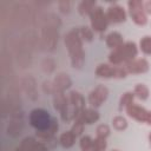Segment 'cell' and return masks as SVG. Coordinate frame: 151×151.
Wrapping results in <instances>:
<instances>
[{
	"label": "cell",
	"mask_w": 151,
	"mask_h": 151,
	"mask_svg": "<svg viewBox=\"0 0 151 151\" xmlns=\"http://www.w3.org/2000/svg\"><path fill=\"white\" fill-rule=\"evenodd\" d=\"M64 42L67 48L72 67L81 68L85 63V52L83 48V39L79 34V28L70 29L65 34Z\"/></svg>",
	"instance_id": "obj_1"
},
{
	"label": "cell",
	"mask_w": 151,
	"mask_h": 151,
	"mask_svg": "<svg viewBox=\"0 0 151 151\" xmlns=\"http://www.w3.org/2000/svg\"><path fill=\"white\" fill-rule=\"evenodd\" d=\"M138 54V46L133 41H126L120 47L112 50L109 54V63L112 65H125L136 59Z\"/></svg>",
	"instance_id": "obj_2"
},
{
	"label": "cell",
	"mask_w": 151,
	"mask_h": 151,
	"mask_svg": "<svg viewBox=\"0 0 151 151\" xmlns=\"http://www.w3.org/2000/svg\"><path fill=\"white\" fill-rule=\"evenodd\" d=\"M52 117L50 113L44 109H33L29 112V124L32 127L35 129V131H45L47 130L52 124Z\"/></svg>",
	"instance_id": "obj_3"
},
{
	"label": "cell",
	"mask_w": 151,
	"mask_h": 151,
	"mask_svg": "<svg viewBox=\"0 0 151 151\" xmlns=\"http://www.w3.org/2000/svg\"><path fill=\"white\" fill-rule=\"evenodd\" d=\"M96 76L99 78H125L127 72L124 65H112V64H99L94 71Z\"/></svg>",
	"instance_id": "obj_4"
},
{
	"label": "cell",
	"mask_w": 151,
	"mask_h": 151,
	"mask_svg": "<svg viewBox=\"0 0 151 151\" xmlns=\"http://www.w3.org/2000/svg\"><path fill=\"white\" fill-rule=\"evenodd\" d=\"M90 24H91V28L93 29V32L103 33L104 31H106L110 22L101 6L97 5L96 8L92 11V13L90 14Z\"/></svg>",
	"instance_id": "obj_5"
},
{
	"label": "cell",
	"mask_w": 151,
	"mask_h": 151,
	"mask_svg": "<svg viewBox=\"0 0 151 151\" xmlns=\"http://www.w3.org/2000/svg\"><path fill=\"white\" fill-rule=\"evenodd\" d=\"M129 15L131 17L132 21L138 26H144L147 22V14L144 11L143 1L140 0H130L127 2Z\"/></svg>",
	"instance_id": "obj_6"
},
{
	"label": "cell",
	"mask_w": 151,
	"mask_h": 151,
	"mask_svg": "<svg viewBox=\"0 0 151 151\" xmlns=\"http://www.w3.org/2000/svg\"><path fill=\"white\" fill-rule=\"evenodd\" d=\"M109 97V88L104 85H98L96 86L90 93H88V97H87V100H88V104L91 105V107H99Z\"/></svg>",
	"instance_id": "obj_7"
},
{
	"label": "cell",
	"mask_w": 151,
	"mask_h": 151,
	"mask_svg": "<svg viewBox=\"0 0 151 151\" xmlns=\"http://www.w3.org/2000/svg\"><path fill=\"white\" fill-rule=\"evenodd\" d=\"M105 13H106V17H107L109 22H112V24L124 22L126 20V17H127L124 7L120 6V5H118V4L110 5L106 8V12Z\"/></svg>",
	"instance_id": "obj_8"
},
{
	"label": "cell",
	"mask_w": 151,
	"mask_h": 151,
	"mask_svg": "<svg viewBox=\"0 0 151 151\" xmlns=\"http://www.w3.org/2000/svg\"><path fill=\"white\" fill-rule=\"evenodd\" d=\"M127 74H140L149 71V61L144 58H136L124 65Z\"/></svg>",
	"instance_id": "obj_9"
},
{
	"label": "cell",
	"mask_w": 151,
	"mask_h": 151,
	"mask_svg": "<svg viewBox=\"0 0 151 151\" xmlns=\"http://www.w3.org/2000/svg\"><path fill=\"white\" fill-rule=\"evenodd\" d=\"M127 116L139 123H145L146 122V117H147V110L144 109L143 106L136 105V104H131L125 109Z\"/></svg>",
	"instance_id": "obj_10"
},
{
	"label": "cell",
	"mask_w": 151,
	"mask_h": 151,
	"mask_svg": "<svg viewBox=\"0 0 151 151\" xmlns=\"http://www.w3.org/2000/svg\"><path fill=\"white\" fill-rule=\"evenodd\" d=\"M19 147L22 151H48V149L38 139L33 137H26L21 140Z\"/></svg>",
	"instance_id": "obj_11"
},
{
	"label": "cell",
	"mask_w": 151,
	"mask_h": 151,
	"mask_svg": "<svg viewBox=\"0 0 151 151\" xmlns=\"http://www.w3.org/2000/svg\"><path fill=\"white\" fill-rule=\"evenodd\" d=\"M52 83H53V87H54V93L55 92H65V90L70 88L72 85V80H71L70 76L66 73H63V72L58 73L54 77V79L52 80Z\"/></svg>",
	"instance_id": "obj_12"
},
{
	"label": "cell",
	"mask_w": 151,
	"mask_h": 151,
	"mask_svg": "<svg viewBox=\"0 0 151 151\" xmlns=\"http://www.w3.org/2000/svg\"><path fill=\"white\" fill-rule=\"evenodd\" d=\"M77 118H79L85 125H91V124H94L96 122H98V119H99V112L94 107H85L77 116Z\"/></svg>",
	"instance_id": "obj_13"
},
{
	"label": "cell",
	"mask_w": 151,
	"mask_h": 151,
	"mask_svg": "<svg viewBox=\"0 0 151 151\" xmlns=\"http://www.w3.org/2000/svg\"><path fill=\"white\" fill-rule=\"evenodd\" d=\"M105 42H106V46L110 47L111 50H116L118 47H120L125 41L123 39V35L117 32V31H113L111 33H109L105 38Z\"/></svg>",
	"instance_id": "obj_14"
},
{
	"label": "cell",
	"mask_w": 151,
	"mask_h": 151,
	"mask_svg": "<svg viewBox=\"0 0 151 151\" xmlns=\"http://www.w3.org/2000/svg\"><path fill=\"white\" fill-rule=\"evenodd\" d=\"M67 98H68V101L78 110L79 113L85 109V99H84L83 94H80V92H78L76 90L70 91V93L67 94Z\"/></svg>",
	"instance_id": "obj_15"
},
{
	"label": "cell",
	"mask_w": 151,
	"mask_h": 151,
	"mask_svg": "<svg viewBox=\"0 0 151 151\" xmlns=\"http://www.w3.org/2000/svg\"><path fill=\"white\" fill-rule=\"evenodd\" d=\"M58 33L55 31L54 26H47L44 31V39L46 41V45L48 46L50 50H53L55 46V42L58 40Z\"/></svg>",
	"instance_id": "obj_16"
},
{
	"label": "cell",
	"mask_w": 151,
	"mask_h": 151,
	"mask_svg": "<svg viewBox=\"0 0 151 151\" xmlns=\"http://www.w3.org/2000/svg\"><path fill=\"white\" fill-rule=\"evenodd\" d=\"M96 6H97V2L94 0H83L78 4L77 8H78V12L80 15H83V17L88 15L90 17V14L96 8Z\"/></svg>",
	"instance_id": "obj_17"
},
{
	"label": "cell",
	"mask_w": 151,
	"mask_h": 151,
	"mask_svg": "<svg viewBox=\"0 0 151 151\" xmlns=\"http://www.w3.org/2000/svg\"><path fill=\"white\" fill-rule=\"evenodd\" d=\"M76 136H74V133L70 130V131H65V132H63L60 136H59V144L63 146V147H65V149H70V147H72L73 145H74V143H76Z\"/></svg>",
	"instance_id": "obj_18"
},
{
	"label": "cell",
	"mask_w": 151,
	"mask_h": 151,
	"mask_svg": "<svg viewBox=\"0 0 151 151\" xmlns=\"http://www.w3.org/2000/svg\"><path fill=\"white\" fill-rule=\"evenodd\" d=\"M67 94H65V92H55L53 94V106L57 111H61L66 104H67Z\"/></svg>",
	"instance_id": "obj_19"
},
{
	"label": "cell",
	"mask_w": 151,
	"mask_h": 151,
	"mask_svg": "<svg viewBox=\"0 0 151 151\" xmlns=\"http://www.w3.org/2000/svg\"><path fill=\"white\" fill-rule=\"evenodd\" d=\"M133 94L140 100H146L150 96V90L145 84H137L133 88Z\"/></svg>",
	"instance_id": "obj_20"
},
{
	"label": "cell",
	"mask_w": 151,
	"mask_h": 151,
	"mask_svg": "<svg viewBox=\"0 0 151 151\" xmlns=\"http://www.w3.org/2000/svg\"><path fill=\"white\" fill-rule=\"evenodd\" d=\"M79 145L81 151H98L94 145V139H92L90 136H81Z\"/></svg>",
	"instance_id": "obj_21"
},
{
	"label": "cell",
	"mask_w": 151,
	"mask_h": 151,
	"mask_svg": "<svg viewBox=\"0 0 151 151\" xmlns=\"http://www.w3.org/2000/svg\"><path fill=\"white\" fill-rule=\"evenodd\" d=\"M133 99H134L133 92H125V93H123L120 99H119V110L126 109L129 105L133 104Z\"/></svg>",
	"instance_id": "obj_22"
},
{
	"label": "cell",
	"mask_w": 151,
	"mask_h": 151,
	"mask_svg": "<svg viewBox=\"0 0 151 151\" xmlns=\"http://www.w3.org/2000/svg\"><path fill=\"white\" fill-rule=\"evenodd\" d=\"M139 50L146 54L151 55V35H145L139 40Z\"/></svg>",
	"instance_id": "obj_23"
},
{
	"label": "cell",
	"mask_w": 151,
	"mask_h": 151,
	"mask_svg": "<svg viewBox=\"0 0 151 151\" xmlns=\"http://www.w3.org/2000/svg\"><path fill=\"white\" fill-rule=\"evenodd\" d=\"M112 126L117 131H124L127 127V120L123 116H116L112 119Z\"/></svg>",
	"instance_id": "obj_24"
},
{
	"label": "cell",
	"mask_w": 151,
	"mask_h": 151,
	"mask_svg": "<svg viewBox=\"0 0 151 151\" xmlns=\"http://www.w3.org/2000/svg\"><path fill=\"white\" fill-rule=\"evenodd\" d=\"M79 34H80L81 39L85 41H92V39H93V29L88 26L79 27Z\"/></svg>",
	"instance_id": "obj_25"
},
{
	"label": "cell",
	"mask_w": 151,
	"mask_h": 151,
	"mask_svg": "<svg viewBox=\"0 0 151 151\" xmlns=\"http://www.w3.org/2000/svg\"><path fill=\"white\" fill-rule=\"evenodd\" d=\"M84 126H85V124H84L79 118H76V119L73 120V125H72L71 131L74 133L76 137H79V136H81L83 132H84Z\"/></svg>",
	"instance_id": "obj_26"
},
{
	"label": "cell",
	"mask_w": 151,
	"mask_h": 151,
	"mask_svg": "<svg viewBox=\"0 0 151 151\" xmlns=\"http://www.w3.org/2000/svg\"><path fill=\"white\" fill-rule=\"evenodd\" d=\"M110 126L107 124H99L96 129V137H100V138H107L110 136Z\"/></svg>",
	"instance_id": "obj_27"
},
{
	"label": "cell",
	"mask_w": 151,
	"mask_h": 151,
	"mask_svg": "<svg viewBox=\"0 0 151 151\" xmlns=\"http://www.w3.org/2000/svg\"><path fill=\"white\" fill-rule=\"evenodd\" d=\"M94 145L96 149L98 151H105L107 147V143H106V138H100V137H96L94 138Z\"/></svg>",
	"instance_id": "obj_28"
},
{
	"label": "cell",
	"mask_w": 151,
	"mask_h": 151,
	"mask_svg": "<svg viewBox=\"0 0 151 151\" xmlns=\"http://www.w3.org/2000/svg\"><path fill=\"white\" fill-rule=\"evenodd\" d=\"M58 6H59V9L61 13H70V11H71V2L70 1H59Z\"/></svg>",
	"instance_id": "obj_29"
},
{
	"label": "cell",
	"mask_w": 151,
	"mask_h": 151,
	"mask_svg": "<svg viewBox=\"0 0 151 151\" xmlns=\"http://www.w3.org/2000/svg\"><path fill=\"white\" fill-rule=\"evenodd\" d=\"M143 6H144L145 13H146V14H151V0L143 1Z\"/></svg>",
	"instance_id": "obj_30"
},
{
	"label": "cell",
	"mask_w": 151,
	"mask_h": 151,
	"mask_svg": "<svg viewBox=\"0 0 151 151\" xmlns=\"http://www.w3.org/2000/svg\"><path fill=\"white\" fill-rule=\"evenodd\" d=\"M145 123H147L149 125H151V111L147 112V117H146V122Z\"/></svg>",
	"instance_id": "obj_31"
},
{
	"label": "cell",
	"mask_w": 151,
	"mask_h": 151,
	"mask_svg": "<svg viewBox=\"0 0 151 151\" xmlns=\"http://www.w3.org/2000/svg\"><path fill=\"white\" fill-rule=\"evenodd\" d=\"M149 143H150V145H151V132L149 133Z\"/></svg>",
	"instance_id": "obj_32"
},
{
	"label": "cell",
	"mask_w": 151,
	"mask_h": 151,
	"mask_svg": "<svg viewBox=\"0 0 151 151\" xmlns=\"http://www.w3.org/2000/svg\"><path fill=\"white\" fill-rule=\"evenodd\" d=\"M15 151H22V150H21L20 147H17V149H15Z\"/></svg>",
	"instance_id": "obj_33"
},
{
	"label": "cell",
	"mask_w": 151,
	"mask_h": 151,
	"mask_svg": "<svg viewBox=\"0 0 151 151\" xmlns=\"http://www.w3.org/2000/svg\"><path fill=\"white\" fill-rule=\"evenodd\" d=\"M111 151H118V150H111Z\"/></svg>",
	"instance_id": "obj_34"
}]
</instances>
